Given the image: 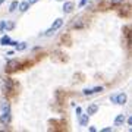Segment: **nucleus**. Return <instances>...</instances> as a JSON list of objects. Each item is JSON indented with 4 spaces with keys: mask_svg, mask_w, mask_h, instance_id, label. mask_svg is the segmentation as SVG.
<instances>
[{
    "mask_svg": "<svg viewBox=\"0 0 132 132\" xmlns=\"http://www.w3.org/2000/svg\"><path fill=\"white\" fill-rule=\"evenodd\" d=\"M15 47H16V50H18V52H22V50H25V48H27V43H24V41L19 43L18 41V44H16Z\"/></svg>",
    "mask_w": 132,
    "mask_h": 132,
    "instance_id": "obj_17",
    "label": "nucleus"
},
{
    "mask_svg": "<svg viewBox=\"0 0 132 132\" xmlns=\"http://www.w3.org/2000/svg\"><path fill=\"white\" fill-rule=\"evenodd\" d=\"M5 94L7 97V100L12 98L15 94V82L12 78H6L5 79Z\"/></svg>",
    "mask_w": 132,
    "mask_h": 132,
    "instance_id": "obj_2",
    "label": "nucleus"
},
{
    "mask_svg": "<svg viewBox=\"0 0 132 132\" xmlns=\"http://www.w3.org/2000/svg\"><path fill=\"white\" fill-rule=\"evenodd\" d=\"M85 27H87V22H85V19L84 18H78V19H75V22L73 24H71V28L72 29H84Z\"/></svg>",
    "mask_w": 132,
    "mask_h": 132,
    "instance_id": "obj_5",
    "label": "nucleus"
},
{
    "mask_svg": "<svg viewBox=\"0 0 132 132\" xmlns=\"http://www.w3.org/2000/svg\"><path fill=\"white\" fill-rule=\"evenodd\" d=\"M18 2H16V0H13V2H12V5H10V7H9V12L10 13H12V12H13V10H16L18 9Z\"/></svg>",
    "mask_w": 132,
    "mask_h": 132,
    "instance_id": "obj_18",
    "label": "nucleus"
},
{
    "mask_svg": "<svg viewBox=\"0 0 132 132\" xmlns=\"http://www.w3.org/2000/svg\"><path fill=\"white\" fill-rule=\"evenodd\" d=\"M87 3H88V0H81V2H79V7H84Z\"/></svg>",
    "mask_w": 132,
    "mask_h": 132,
    "instance_id": "obj_25",
    "label": "nucleus"
},
{
    "mask_svg": "<svg viewBox=\"0 0 132 132\" xmlns=\"http://www.w3.org/2000/svg\"><path fill=\"white\" fill-rule=\"evenodd\" d=\"M104 9H107V3L106 2H101L98 5V10H104Z\"/></svg>",
    "mask_w": 132,
    "mask_h": 132,
    "instance_id": "obj_21",
    "label": "nucleus"
},
{
    "mask_svg": "<svg viewBox=\"0 0 132 132\" xmlns=\"http://www.w3.org/2000/svg\"><path fill=\"white\" fill-rule=\"evenodd\" d=\"M57 2H62V0H57Z\"/></svg>",
    "mask_w": 132,
    "mask_h": 132,
    "instance_id": "obj_34",
    "label": "nucleus"
},
{
    "mask_svg": "<svg viewBox=\"0 0 132 132\" xmlns=\"http://www.w3.org/2000/svg\"><path fill=\"white\" fill-rule=\"evenodd\" d=\"M88 120H90V116L88 114H79V125L81 126H87L88 125Z\"/></svg>",
    "mask_w": 132,
    "mask_h": 132,
    "instance_id": "obj_11",
    "label": "nucleus"
},
{
    "mask_svg": "<svg viewBox=\"0 0 132 132\" xmlns=\"http://www.w3.org/2000/svg\"><path fill=\"white\" fill-rule=\"evenodd\" d=\"M15 54V50H10V52H7V56H13Z\"/></svg>",
    "mask_w": 132,
    "mask_h": 132,
    "instance_id": "obj_31",
    "label": "nucleus"
},
{
    "mask_svg": "<svg viewBox=\"0 0 132 132\" xmlns=\"http://www.w3.org/2000/svg\"><path fill=\"white\" fill-rule=\"evenodd\" d=\"M56 97H57V100L60 101V104H63V101H65V97H66L65 91H62V90H57V93H56Z\"/></svg>",
    "mask_w": 132,
    "mask_h": 132,
    "instance_id": "obj_14",
    "label": "nucleus"
},
{
    "mask_svg": "<svg viewBox=\"0 0 132 132\" xmlns=\"http://www.w3.org/2000/svg\"><path fill=\"white\" fill-rule=\"evenodd\" d=\"M0 122L3 126H9L12 122V107H10V103L7 98L3 100L2 106H0Z\"/></svg>",
    "mask_w": 132,
    "mask_h": 132,
    "instance_id": "obj_1",
    "label": "nucleus"
},
{
    "mask_svg": "<svg viewBox=\"0 0 132 132\" xmlns=\"http://www.w3.org/2000/svg\"><path fill=\"white\" fill-rule=\"evenodd\" d=\"M112 101H113L114 104H125L128 101V95L125 94V93H120V94H118V95H113V97H112Z\"/></svg>",
    "mask_w": 132,
    "mask_h": 132,
    "instance_id": "obj_6",
    "label": "nucleus"
},
{
    "mask_svg": "<svg viewBox=\"0 0 132 132\" xmlns=\"http://www.w3.org/2000/svg\"><path fill=\"white\" fill-rule=\"evenodd\" d=\"M112 131V128H103V129H101V132H110Z\"/></svg>",
    "mask_w": 132,
    "mask_h": 132,
    "instance_id": "obj_29",
    "label": "nucleus"
},
{
    "mask_svg": "<svg viewBox=\"0 0 132 132\" xmlns=\"http://www.w3.org/2000/svg\"><path fill=\"white\" fill-rule=\"evenodd\" d=\"M9 43H10V37H9V35H3L2 40H0V44H2V46H9Z\"/></svg>",
    "mask_w": 132,
    "mask_h": 132,
    "instance_id": "obj_16",
    "label": "nucleus"
},
{
    "mask_svg": "<svg viewBox=\"0 0 132 132\" xmlns=\"http://www.w3.org/2000/svg\"><path fill=\"white\" fill-rule=\"evenodd\" d=\"M123 122H125V114H119L114 119V126H122Z\"/></svg>",
    "mask_w": 132,
    "mask_h": 132,
    "instance_id": "obj_13",
    "label": "nucleus"
},
{
    "mask_svg": "<svg viewBox=\"0 0 132 132\" xmlns=\"http://www.w3.org/2000/svg\"><path fill=\"white\" fill-rule=\"evenodd\" d=\"M103 90H104L103 87H94V88H93V91H94V94H95V93H101Z\"/></svg>",
    "mask_w": 132,
    "mask_h": 132,
    "instance_id": "obj_23",
    "label": "nucleus"
},
{
    "mask_svg": "<svg viewBox=\"0 0 132 132\" xmlns=\"http://www.w3.org/2000/svg\"><path fill=\"white\" fill-rule=\"evenodd\" d=\"M62 44H65V46H72L71 34H65V35L62 37Z\"/></svg>",
    "mask_w": 132,
    "mask_h": 132,
    "instance_id": "obj_12",
    "label": "nucleus"
},
{
    "mask_svg": "<svg viewBox=\"0 0 132 132\" xmlns=\"http://www.w3.org/2000/svg\"><path fill=\"white\" fill-rule=\"evenodd\" d=\"M128 125H129V126H132V116H131V118H128Z\"/></svg>",
    "mask_w": 132,
    "mask_h": 132,
    "instance_id": "obj_30",
    "label": "nucleus"
},
{
    "mask_svg": "<svg viewBox=\"0 0 132 132\" xmlns=\"http://www.w3.org/2000/svg\"><path fill=\"white\" fill-rule=\"evenodd\" d=\"M97 112H98V106H97V104H90V106H88V109H87V114H88V116H93V114H95L97 113Z\"/></svg>",
    "mask_w": 132,
    "mask_h": 132,
    "instance_id": "obj_10",
    "label": "nucleus"
},
{
    "mask_svg": "<svg viewBox=\"0 0 132 132\" xmlns=\"http://www.w3.org/2000/svg\"><path fill=\"white\" fill-rule=\"evenodd\" d=\"M123 35H125V38H126V43L128 46H131V27H123Z\"/></svg>",
    "mask_w": 132,
    "mask_h": 132,
    "instance_id": "obj_9",
    "label": "nucleus"
},
{
    "mask_svg": "<svg viewBox=\"0 0 132 132\" xmlns=\"http://www.w3.org/2000/svg\"><path fill=\"white\" fill-rule=\"evenodd\" d=\"M16 44H18V41H12V40H10V43H9V46H12V47H15Z\"/></svg>",
    "mask_w": 132,
    "mask_h": 132,
    "instance_id": "obj_28",
    "label": "nucleus"
},
{
    "mask_svg": "<svg viewBox=\"0 0 132 132\" xmlns=\"http://www.w3.org/2000/svg\"><path fill=\"white\" fill-rule=\"evenodd\" d=\"M119 16L120 18H129L131 16V5H123L119 7Z\"/></svg>",
    "mask_w": 132,
    "mask_h": 132,
    "instance_id": "obj_7",
    "label": "nucleus"
},
{
    "mask_svg": "<svg viewBox=\"0 0 132 132\" xmlns=\"http://www.w3.org/2000/svg\"><path fill=\"white\" fill-rule=\"evenodd\" d=\"M62 25H63V19H62V18H57V19H54V22L52 24V27H50V29H47V31H46V35H47V37H52L53 34H54V31H57V29L60 28Z\"/></svg>",
    "mask_w": 132,
    "mask_h": 132,
    "instance_id": "obj_3",
    "label": "nucleus"
},
{
    "mask_svg": "<svg viewBox=\"0 0 132 132\" xmlns=\"http://www.w3.org/2000/svg\"><path fill=\"white\" fill-rule=\"evenodd\" d=\"M3 3H5V0H0V6L3 5Z\"/></svg>",
    "mask_w": 132,
    "mask_h": 132,
    "instance_id": "obj_33",
    "label": "nucleus"
},
{
    "mask_svg": "<svg viewBox=\"0 0 132 132\" xmlns=\"http://www.w3.org/2000/svg\"><path fill=\"white\" fill-rule=\"evenodd\" d=\"M81 113H82V109H81V107H76V114H78V116H79Z\"/></svg>",
    "mask_w": 132,
    "mask_h": 132,
    "instance_id": "obj_27",
    "label": "nucleus"
},
{
    "mask_svg": "<svg viewBox=\"0 0 132 132\" xmlns=\"http://www.w3.org/2000/svg\"><path fill=\"white\" fill-rule=\"evenodd\" d=\"M13 28H15V24H12V22L6 24V29H7V31H10V29H13Z\"/></svg>",
    "mask_w": 132,
    "mask_h": 132,
    "instance_id": "obj_24",
    "label": "nucleus"
},
{
    "mask_svg": "<svg viewBox=\"0 0 132 132\" xmlns=\"http://www.w3.org/2000/svg\"><path fill=\"white\" fill-rule=\"evenodd\" d=\"M0 31H2V32L6 31V21H2V22H0Z\"/></svg>",
    "mask_w": 132,
    "mask_h": 132,
    "instance_id": "obj_22",
    "label": "nucleus"
},
{
    "mask_svg": "<svg viewBox=\"0 0 132 132\" xmlns=\"http://www.w3.org/2000/svg\"><path fill=\"white\" fill-rule=\"evenodd\" d=\"M21 71V60H10L6 65V72L7 73H13V72Z\"/></svg>",
    "mask_w": 132,
    "mask_h": 132,
    "instance_id": "obj_4",
    "label": "nucleus"
},
{
    "mask_svg": "<svg viewBox=\"0 0 132 132\" xmlns=\"http://www.w3.org/2000/svg\"><path fill=\"white\" fill-rule=\"evenodd\" d=\"M73 7H75V5H73L72 2H65V5H63V12H65L66 15H68V13H72Z\"/></svg>",
    "mask_w": 132,
    "mask_h": 132,
    "instance_id": "obj_8",
    "label": "nucleus"
},
{
    "mask_svg": "<svg viewBox=\"0 0 132 132\" xmlns=\"http://www.w3.org/2000/svg\"><path fill=\"white\" fill-rule=\"evenodd\" d=\"M88 131H90V132H97V128H95V126H90V128H88Z\"/></svg>",
    "mask_w": 132,
    "mask_h": 132,
    "instance_id": "obj_26",
    "label": "nucleus"
},
{
    "mask_svg": "<svg viewBox=\"0 0 132 132\" xmlns=\"http://www.w3.org/2000/svg\"><path fill=\"white\" fill-rule=\"evenodd\" d=\"M18 7H19V12H22V13H24V12L28 10L29 3H28V2H22V3H19V5H18Z\"/></svg>",
    "mask_w": 132,
    "mask_h": 132,
    "instance_id": "obj_15",
    "label": "nucleus"
},
{
    "mask_svg": "<svg viewBox=\"0 0 132 132\" xmlns=\"http://www.w3.org/2000/svg\"><path fill=\"white\" fill-rule=\"evenodd\" d=\"M110 3H112L113 7H118V6H120L123 3V0H110Z\"/></svg>",
    "mask_w": 132,
    "mask_h": 132,
    "instance_id": "obj_19",
    "label": "nucleus"
},
{
    "mask_svg": "<svg viewBox=\"0 0 132 132\" xmlns=\"http://www.w3.org/2000/svg\"><path fill=\"white\" fill-rule=\"evenodd\" d=\"M35 2H38V0H28V3H29V5H32V3H35Z\"/></svg>",
    "mask_w": 132,
    "mask_h": 132,
    "instance_id": "obj_32",
    "label": "nucleus"
},
{
    "mask_svg": "<svg viewBox=\"0 0 132 132\" xmlns=\"http://www.w3.org/2000/svg\"><path fill=\"white\" fill-rule=\"evenodd\" d=\"M82 93H84V95H91V94H94L93 88H85V90L82 91Z\"/></svg>",
    "mask_w": 132,
    "mask_h": 132,
    "instance_id": "obj_20",
    "label": "nucleus"
}]
</instances>
